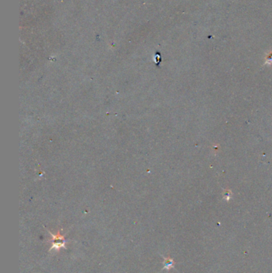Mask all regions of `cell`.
Returning <instances> with one entry per match:
<instances>
[{"label":"cell","instance_id":"obj_2","mask_svg":"<svg viewBox=\"0 0 272 273\" xmlns=\"http://www.w3.org/2000/svg\"><path fill=\"white\" fill-rule=\"evenodd\" d=\"M174 260L170 257H164V267L165 270H170L174 267Z\"/></svg>","mask_w":272,"mask_h":273},{"label":"cell","instance_id":"obj_3","mask_svg":"<svg viewBox=\"0 0 272 273\" xmlns=\"http://www.w3.org/2000/svg\"><path fill=\"white\" fill-rule=\"evenodd\" d=\"M223 199H225L226 201H228L229 200H230L231 197V192L228 189H226L224 191V193H223Z\"/></svg>","mask_w":272,"mask_h":273},{"label":"cell","instance_id":"obj_1","mask_svg":"<svg viewBox=\"0 0 272 273\" xmlns=\"http://www.w3.org/2000/svg\"><path fill=\"white\" fill-rule=\"evenodd\" d=\"M52 238V244L51 246H50V251H56L58 252L61 248H66V241L65 238H64V236L60 234V232H58V233L56 235H54L53 233H51L50 232H49Z\"/></svg>","mask_w":272,"mask_h":273},{"label":"cell","instance_id":"obj_4","mask_svg":"<svg viewBox=\"0 0 272 273\" xmlns=\"http://www.w3.org/2000/svg\"><path fill=\"white\" fill-rule=\"evenodd\" d=\"M265 64L266 65H270V64H272V52L269 53L266 56V62H265Z\"/></svg>","mask_w":272,"mask_h":273}]
</instances>
